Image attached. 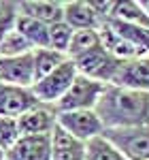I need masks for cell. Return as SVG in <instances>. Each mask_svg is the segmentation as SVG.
<instances>
[{"label": "cell", "instance_id": "cell-1", "mask_svg": "<svg viewBox=\"0 0 149 160\" xmlns=\"http://www.w3.org/2000/svg\"><path fill=\"white\" fill-rule=\"evenodd\" d=\"M94 113L104 130L145 126L149 124V92L109 83L102 90Z\"/></svg>", "mask_w": 149, "mask_h": 160}, {"label": "cell", "instance_id": "cell-2", "mask_svg": "<svg viewBox=\"0 0 149 160\" xmlns=\"http://www.w3.org/2000/svg\"><path fill=\"white\" fill-rule=\"evenodd\" d=\"M102 137L126 160H149V124L130 128H111Z\"/></svg>", "mask_w": 149, "mask_h": 160}, {"label": "cell", "instance_id": "cell-3", "mask_svg": "<svg viewBox=\"0 0 149 160\" xmlns=\"http://www.w3.org/2000/svg\"><path fill=\"white\" fill-rule=\"evenodd\" d=\"M102 90H104V83H98L94 79H87L83 75H77L74 81L70 83V88L66 90V94L53 107H55L58 113H66V111H89L96 107Z\"/></svg>", "mask_w": 149, "mask_h": 160}, {"label": "cell", "instance_id": "cell-4", "mask_svg": "<svg viewBox=\"0 0 149 160\" xmlns=\"http://www.w3.org/2000/svg\"><path fill=\"white\" fill-rule=\"evenodd\" d=\"M77 66H74L73 60H66L62 66H58L53 73H49L47 77L38 79L36 83L32 86V94L36 96L38 102L43 105H55L58 100L66 94V90L70 88V83L77 77Z\"/></svg>", "mask_w": 149, "mask_h": 160}, {"label": "cell", "instance_id": "cell-5", "mask_svg": "<svg viewBox=\"0 0 149 160\" xmlns=\"http://www.w3.org/2000/svg\"><path fill=\"white\" fill-rule=\"evenodd\" d=\"M73 62H74V66H77V73L79 75H83L87 79H94L98 83H104V86L113 83L115 75L119 73V68H122V62L115 60L102 45L96 47L94 51L85 53V56L73 60Z\"/></svg>", "mask_w": 149, "mask_h": 160}, {"label": "cell", "instance_id": "cell-6", "mask_svg": "<svg viewBox=\"0 0 149 160\" xmlns=\"http://www.w3.org/2000/svg\"><path fill=\"white\" fill-rule=\"evenodd\" d=\"M58 126L81 143H87V141H92V139H96L104 132V128L100 124L98 115L94 113V109L58 113Z\"/></svg>", "mask_w": 149, "mask_h": 160}, {"label": "cell", "instance_id": "cell-7", "mask_svg": "<svg viewBox=\"0 0 149 160\" xmlns=\"http://www.w3.org/2000/svg\"><path fill=\"white\" fill-rule=\"evenodd\" d=\"M19 135L22 137H38V135H51L58 126V111L51 105H36L24 115L17 118Z\"/></svg>", "mask_w": 149, "mask_h": 160}, {"label": "cell", "instance_id": "cell-8", "mask_svg": "<svg viewBox=\"0 0 149 160\" xmlns=\"http://www.w3.org/2000/svg\"><path fill=\"white\" fill-rule=\"evenodd\" d=\"M0 83H4V86H17V88H32L34 86L32 53L13 56V58H0Z\"/></svg>", "mask_w": 149, "mask_h": 160}, {"label": "cell", "instance_id": "cell-9", "mask_svg": "<svg viewBox=\"0 0 149 160\" xmlns=\"http://www.w3.org/2000/svg\"><path fill=\"white\" fill-rule=\"evenodd\" d=\"M41 105L32 94V88H17L0 83V118H19L32 107Z\"/></svg>", "mask_w": 149, "mask_h": 160}, {"label": "cell", "instance_id": "cell-10", "mask_svg": "<svg viewBox=\"0 0 149 160\" xmlns=\"http://www.w3.org/2000/svg\"><path fill=\"white\" fill-rule=\"evenodd\" d=\"M4 160H51V135L19 137Z\"/></svg>", "mask_w": 149, "mask_h": 160}, {"label": "cell", "instance_id": "cell-11", "mask_svg": "<svg viewBox=\"0 0 149 160\" xmlns=\"http://www.w3.org/2000/svg\"><path fill=\"white\" fill-rule=\"evenodd\" d=\"M64 22L73 30H100L104 19L98 15L94 2H64Z\"/></svg>", "mask_w": 149, "mask_h": 160}, {"label": "cell", "instance_id": "cell-12", "mask_svg": "<svg viewBox=\"0 0 149 160\" xmlns=\"http://www.w3.org/2000/svg\"><path fill=\"white\" fill-rule=\"evenodd\" d=\"M100 43H102V47L109 51L115 60L122 62V64L147 56L143 49H138L137 45H132L130 41H126L124 37H119L117 32H113L111 28H107V26H100Z\"/></svg>", "mask_w": 149, "mask_h": 160}, {"label": "cell", "instance_id": "cell-13", "mask_svg": "<svg viewBox=\"0 0 149 160\" xmlns=\"http://www.w3.org/2000/svg\"><path fill=\"white\" fill-rule=\"evenodd\" d=\"M113 83L124 86V88H132V90L149 92V56H143L138 60L122 64V68L115 75Z\"/></svg>", "mask_w": 149, "mask_h": 160}, {"label": "cell", "instance_id": "cell-14", "mask_svg": "<svg viewBox=\"0 0 149 160\" xmlns=\"http://www.w3.org/2000/svg\"><path fill=\"white\" fill-rule=\"evenodd\" d=\"M17 7L22 15L34 17L45 26L64 22V2L58 0H28V2H17Z\"/></svg>", "mask_w": 149, "mask_h": 160}, {"label": "cell", "instance_id": "cell-15", "mask_svg": "<svg viewBox=\"0 0 149 160\" xmlns=\"http://www.w3.org/2000/svg\"><path fill=\"white\" fill-rule=\"evenodd\" d=\"M51 160H85V143L55 126L51 132Z\"/></svg>", "mask_w": 149, "mask_h": 160}, {"label": "cell", "instance_id": "cell-16", "mask_svg": "<svg viewBox=\"0 0 149 160\" xmlns=\"http://www.w3.org/2000/svg\"><path fill=\"white\" fill-rule=\"evenodd\" d=\"M15 30L22 34V37L34 47H49V26H45L43 22H38L34 17H28V15H17V22H15Z\"/></svg>", "mask_w": 149, "mask_h": 160}, {"label": "cell", "instance_id": "cell-17", "mask_svg": "<svg viewBox=\"0 0 149 160\" xmlns=\"http://www.w3.org/2000/svg\"><path fill=\"white\" fill-rule=\"evenodd\" d=\"M68 60V56L62 51H55L51 47H41V49L32 51V64H34V83L38 79L47 77L49 73H53L58 66H62Z\"/></svg>", "mask_w": 149, "mask_h": 160}, {"label": "cell", "instance_id": "cell-18", "mask_svg": "<svg viewBox=\"0 0 149 160\" xmlns=\"http://www.w3.org/2000/svg\"><path fill=\"white\" fill-rule=\"evenodd\" d=\"M102 26L111 28L113 32H117L119 37H124L126 41H130L132 45H137L138 49H143L149 56V30L147 28L128 24V22H119V19H107Z\"/></svg>", "mask_w": 149, "mask_h": 160}, {"label": "cell", "instance_id": "cell-19", "mask_svg": "<svg viewBox=\"0 0 149 160\" xmlns=\"http://www.w3.org/2000/svg\"><path fill=\"white\" fill-rule=\"evenodd\" d=\"M100 45H102L100 43V30H74L66 56H68V60H77L89 51H94Z\"/></svg>", "mask_w": 149, "mask_h": 160}, {"label": "cell", "instance_id": "cell-20", "mask_svg": "<svg viewBox=\"0 0 149 160\" xmlns=\"http://www.w3.org/2000/svg\"><path fill=\"white\" fill-rule=\"evenodd\" d=\"M34 47L26 41L15 28L4 32L0 37V58H13V56H26V53H32Z\"/></svg>", "mask_w": 149, "mask_h": 160}, {"label": "cell", "instance_id": "cell-21", "mask_svg": "<svg viewBox=\"0 0 149 160\" xmlns=\"http://www.w3.org/2000/svg\"><path fill=\"white\" fill-rule=\"evenodd\" d=\"M85 160H126V158L100 135L85 143Z\"/></svg>", "mask_w": 149, "mask_h": 160}, {"label": "cell", "instance_id": "cell-22", "mask_svg": "<svg viewBox=\"0 0 149 160\" xmlns=\"http://www.w3.org/2000/svg\"><path fill=\"white\" fill-rule=\"evenodd\" d=\"M73 34H74V30L66 22H58V24L49 26V47L66 53L70 41H73Z\"/></svg>", "mask_w": 149, "mask_h": 160}, {"label": "cell", "instance_id": "cell-23", "mask_svg": "<svg viewBox=\"0 0 149 160\" xmlns=\"http://www.w3.org/2000/svg\"><path fill=\"white\" fill-rule=\"evenodd\" d=\"M19 126L15 118H0V149L7 154L19 139Z\"/></svg>", "mask_w": 149, "mask_h": 160}, {"label": "cell", "instance_id": "cell-24", "mask_svg": "<svg viewBox=\"0 0 149 160\" xmlns=\"http://www.w3.org/2000/svg\"><path fill=\"white\" fill-rule=\"evenodd\" d=\"M141 4H143V9L149 13V0H141Z\"/></svg>", "mask_w": 149, "mask_h": 160}, {"label": "cell", "instance_id": "cell-25", "mask_svg": "<svg viewBox=\"0 0 149 160\" xmlns=\"http://www.w3.org/2000/svg\"><path fill=\"white\" fill-rule=\"evenodd\" d=\"M0 160H4V152L2 149H0Z\"/></svg>", "mask_w": 149, "mask_h": 160}]
</instances>
